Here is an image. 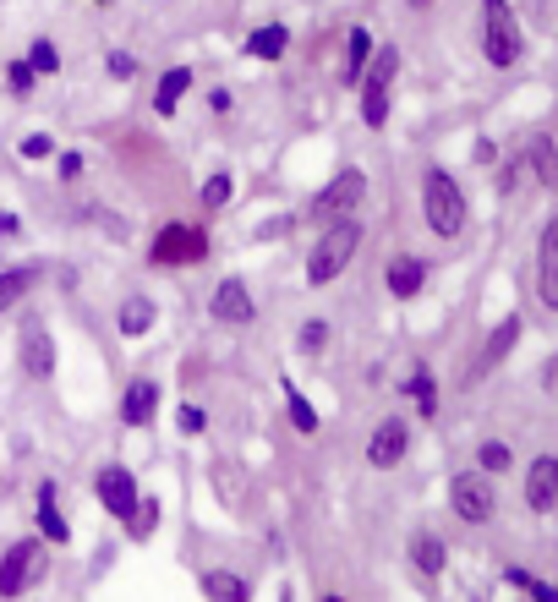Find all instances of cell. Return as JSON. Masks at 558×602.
I'll use <instances>...</instances> for the list:
<instances>
[{
    "instance_id": "obj_1",
    "label": "cell",
    "mask_w": 558,
    "mask_h": 602,
    "mask_svg": "<svg viewBox=\"0 0 558 602\" xmlns=\"http://www.w3.org/2000/svg\"><path fill=\"white\" fill-rule=\"evenodd\" d=\"M367 230L362 219H334V225H323V236L307 247V291H323V285H334L345 269L356 263V252H362Z\"/></svg>"
},
{
    "instance_id": "obj_2",
    "label": "cell",
    "mask_w": 558,
    "mask_h": 602,
    "mask_svg": "<svg viewBox=\"0 0 558 602\" xmlns=\"http://www.w3.org/2000/svg\"><path fill=\"white\" fill-rule=\"evenodd\" d=\"M422 219H427V230H433L438 241H455L465 230L471 208H465V192H460L455 170H444V165L422 170Z\"/></svg>"
},
{
    "instance_id": "obj_3",
    "label": "cell",
    "mask_w": 558,
    "mask_h": 602,
    "mask_svg": "<svg viewBox=\"0 0 558 602\" xmlns=\"http://www.w3.org/2000/svg\"><path fill=\"white\" fill-rule=\"evenodd\" d=\"M394 77H400V50L394 44H378L362 72V83H356V94H362V126L367 132H383L389 126V99H394Z\"/></svg>"
},
{
    "instance_id": "obj_4",
    "label": "cell",
    "mask_w": 558,
    "mask_h": 602,
    "mask_svg": "<svg viewBox=\"0 0 558 602\" xmlns=\"http://www.w3.org/2000/svg\"><path fill=\"white\" fill-rule=\"evenodd\" d=\"M482 55L498 72L520 66V55H526V39H520V22L509 11V0H482Z\"/></svg>"
},
{
    "instance_id": "obj_5",
    "label": "cell",
    "mask_w": 558,
    "mask_h": 602,
    "mask_svg": "<svg viewBox=\"0 0 558 602\" xmlns=\"http://www.w3.org/2000/svg\"><path fill=\"white\" fill-rule=\"evenodd\" d=\"M362 198H367V170L345 165L323 192H312V203H307V214H301V219H307V225H334V219H351L356 208H362Z\"/></svg>"
},
{
    "instance_id": "obj_6",
    "label": "cell",
    "mask_w": 558,
    "mask_h": 602,
    "mask_svg": "<svg viewBox=\"0 0 558 602\" xmlns=\"http://www.w3.org/2000/svg\"><path fill=\"white\" fill-rule=\"evenodd\" d=\"M44 537H22V542H11L6 553H0V597L6 602H17L22 592H33V586L44 581Z\"/></svg>"
},
{
    "instance_id": "obj_7",
    "label": "cell",
    "mask_w": 558,
    "mask_h": 602,
    "mask_svg": "<svg viewBox=\"0 0 558 602\" xmlns=\"http://www.w3.org/2000/svg\"><path fill=\"white\" fill-rule=\"evenodd\" d=\"M449 509L465 520V526H487V520L498 515V488H493V477L487 471H455L449 477Z\"/></svg>"
},
{
    "instance_id": "obj_8",
    "label": "cell",
    "mask_w": 558,
    "mask_h": 602,
    "mask_svg": "<svg viewBox=\"0 0 558 602\" xmlns=\"http://www.w3.org/2000/svg\"><path fill=\"white\" fill-rule=\"evenodd\" d=\"M203 258H208V230L203 225H176V219H170L154 236V247H148V263H154V269H186V263H203Z\"/></svg>"
},
{
    "instance_id": "obj_9",
    "label": "cell",
    "mask_w": 558,
    "mask_h": 602,
    "mask_svg": "<svg viewBox=\"0 0 558 602\" xmlns=\"http://www.w3.org/2000/svg\"><path fill=\"white\" fill-rule=\"evenodd\" d=\"M55 334H50V323L44 318H28L22 323V334H17V367L33 378V384H44V378H55Z\"/></svg>"
},
{
    "instance_id": "obj_10",
    "label": "cell",
    "mask_w": 558,
    "mask_h": 602,
    "mask_svg": "<svg viewBox=\"0 0 558 602\" xmlns=\"http://www.w3.org/2000/svg\"><path fill=\"white\" fill-rule=\"evenodd\" d=\"M93 499H99V509L110 520H126L137 509V499H143V488H137V477L126 466H99L93 471Z\"/></svg>"
},
{
    "instance_id": "obj_11",
    "label": "cell",
    "mask_w": 558,
    "mask_h": 602,
    "mask_svg": "<svg viewBox=\"0 0 558 602\" xmlns=\"http://www.w3.org/2000/svg\"><path fill=\"white\" fill-rule=\"evenodd\" d=\"M405 455H411V422H405V416H383V422L367 433V466L372 471H394Z\"/></svg>"
},
{
    "instance_id": "obj_12",
    "label": "cell",
    "mask_w": 558,
    "mask_h": 602,
    "mask_svg": "<svg viewBox=\"0 0 558 602\" xmlns=\"http://www.w3.org/2000/svg\"><path fill=\"white\" fill-rule=\"evenodd\" d=\"M208 318L225 323V329H247V323H258V301H252L247 280H236V274L219 280L214 296H208Z\"/></svg>"
},
{
    "instance_id": "obj_13",
    "label": "cell",
    "mask_w": 558,
    "mask_h": 602,
    "mask_svg": "<svg viewBox=\"0 0 558 602\" xmlns=\"http://www.w3.org/2000/svg\"><path fill=\"white\" fill-rule=\"evenodd\" d=\"M520 329H526V323H520V312L498 318V323H493V334L482 340V351H476V362H471V373H465V384H482V378L493 373L498 362H509V351L520 345Z\"/></svg>"
},
{
    "instance_id": "obj_14",
    "label": "cell",
    "mask_w": 558,
    "mask_h": 602,
    "mask_svg": "<svg viewBox=\"0 0 558 602\" xmlns=\"http://www.w3.org/2000/svg\"><path fill=\"white\" fill-rule=\"evenodd\" d=\"M520 493H526L531 515H553V509H558V455H537V460H531Z\"/></svg>"
},
{
    "instance_id": "obj_15",
    "label": "cell",
    "mask_w": 558,
    "mask_h": 602,
    "mask_svg": "<svg viewBox=\"0 0 558 602\" xmlns=\"http://www.w3.org/2000/svg\"><path fill=\"white\" fill-rule=\"evenodd\" d=\"M537 301L548 312H558V214L537 236Z\"/></svg>"
},
{
    "instance_id": "obj_16",
    "label": "cell",
    "mask_w": 558,
    "mask_h": 602,
    "mask_svg": "<svg viewBox=\"0 0 558 602\" xmlns=\"http://www.w3.org/2000/svg\"><path fill=\"white\" fill-rule=\"evenodd\" d=\"M383 285H389L394 301H416L427 285V263L416 258V252H394L389 263H383Z\"/></svg>"
},
{
    "instance_id": "obj_17",
    "label": "cell",
    "mask_w": 558,
    "mask_h": 602,
    "mask_svg": "<svg viewBox=\"0 0 558 602\" xmlns=\"http://www.w3.org/2000/svg\"><path fill=\"white\" fill-rule=\"evenodd\" d=\"M159 400H165V395H159L154 378H132V384L121 389V422L126 427H148L159 416Z\"/></svg>"
},
{
    "instance_id": "obj_18",
    "label": "cell",
    "mask_w": 558,
    "mask_h": 602,
    "mask_svg": "<svg viewBox=\"0 0 558 602\" xmlns=\"http://www.w3.org/2000/svg\"><path fill=\"white\" fill-rule=\"evenodd\" d=\"M154 323H159V307H154V296H143V291L126 296L121 312H115V334H121V340H143Z\"/></svg>"
},
{
    "instance_id": "obj_19",
    "label": "cell",
    "mask_w": 558,
    "mask_h": 602,
    "mask_svg": "<svg viewBox=\"0 0 558 602\" xmlns=\"http://www.w3.org/2000/svg\"><path fill=\"white\" fill-rule=\"evenodd\" d=\"M39 537L50 542V548H66V542H72V526H66V515H61V504H55V482L44 477L39 482Z\"/></svg>"
},
{
    "instance_id": "obj_20",
    "label": "cell",
    "mask_w": 558,
    "mask_h": 602,
    "mask_svg": "<svg viewBox=\"0 0 558 602\" xmlns=\"http://www.w3.org/2000/svg\"><path fill=\"white\" fill-rule=\"evenodd\" d=\"M372 50H378V44H372V33L362 28V22H356V28L345 33V61H340V88H356V83H362V72H367Z\"/></svg>"
},
{
    "instance_id": "obj_21",
    "label": "cell",
    "mask_w": 558,
    "mask_h": 602,
    "mask_svg": "<svg viewBox=\"0 0 558 602\" xmlns=\"http://www.w3.org/2000/svg\"><path fill=\"white\" fill-rule=\"evenodd\" d=\"M39 280H44V263H11V269H0V318H6Z\"/></svg>"
},
{
    "instance_id": "obj_22",
    "label": "cell",
    "mask_w": 558,
    "mask_h": 602,
    "mask_svg": "<svg viewBox=\"0 0 558 602\" xmlns=\"http://www.w3.org/2000/svg\"><path fill=\"white\" fill-rule=\"evenodd\" d=\"M520 165H526L531 176L542 181V187L558 192V137H531L526 154H520Z\"/></svg>"
},
{
    "instance_id": "obj_23",
    "label": "cell",
    "mask_w": 558,
    "mask_h": 602,
    "mask_svg": "<svg viewBox=\"0 0 558 602\" xmlns=\"http://www.w3.org/2000/svg\"><path fill=\"white\" fill-rule=\"evenodd\" d=\"M186 88H192V66H170V72L154 83V115H165V121H170V115L181 110Z\"/></svg>"
},
{
    "instance_id": "obj_24",
    "label": "cell",
    "mask_w": 558,
    "mask_h": 602,
    "mask_svg": "<svg viewBox=\"0 0 558 602\" xmlns=\"http://www.w3.org/2000/svg\"><path fill=\"white\" fill-rule=\"evenodd\" d=\"M285 50H290V28H285V22H263V28L247 33V55H252V61H285Z\"/></svg>"
},
{
    "instance_id": "obj_25",
    "label": "cell",
    "mask_w": 558,
    "mask_h": 602,
    "mask_svg": "<svg viewBox=\"0 0 558 602\" xmlns=\"http://www.w3.org/2000/svg\"><path fill=\"white\" fill-rule=\"evenodd\" d=\"M208 482H214V493H225V509H241L247 504V471L236 466V460H214V466H208Z\"/></svg>"
},
{
    "instance_id": "obj_26",
    "label": "cell",
    "mask_w": 558,
    "mask_h": 602,
    "mask_svg": "<svg viewBox=\"0 0 558 602\" xmlns=\"http://www.w3.org/2000/svg\"><path fill=\"white\" fill-rule=\"evenodd\" d=\"M411 564L427 575V581H438V575H444V564H449L444 537H433V531H416V537H411Z\"/></svg>"
},
{
    "instance_id": "obj_27",
    "label": "cell",
    "mask_w": 558,
    "mask_h": 602,
    "mask_svg": "<svg viewBox=\"0 0 558 602\" xmlns=\"http://www.w3.org/2000/svg\"><path fill=\"white\" fill-rule=\"evenodd\" d=\"M197 586H203V597H208V602H252L247 575H236V570H208Z\"/></svg>"
},
{
    "instance_id": "obj_28",
    "label": "cell",
    "mask_w": 558,
    "mask_h": 602,
    "mask_svg": "<svg viewBox=\"0 0 558 602\" xmlns=\"http://www.w3.org/2000/svg\"><path fill=\"white\" fill-rule=\"evenodd\" d=\"M400 389L416 400V416H422V422H433V416H438V384H433V373H427L422 362L411 367V378H405Z\"/></svg>"
},
{
    "instance_id": "obj_29",
    "label": "cell",
    "mask_w": 558,
    "mask_h": 602,
    "mask_svg": "<svg viewBox=\"0 0 558 602\" xmlns=\"http://www.w3.org/2000/svg\"><path fill=\"white\" fill-rule=\"evenodd\" d=\"M285 405H290V427H296V433H318V427H323V416H318V405H312L307 395H301V389L296 384H290V378H285Z\"/></svg>"
},
{
    "instance_id": "obj_30",
    "label": "cell",
    "mask_w": 558,
    "mask_h": 602,
    "mask_svg": "<svg viewBox=\"0 0 558 602\" xmlns=\"http://www.w3.org/2000/svg\"><path fill=\"white\" fill-rule=\"evenodd\" d=\"M509 466H515V449H509L504 438H482V444H476V471H487V477H504Z\"/></svg>"
},
{
    "instance_id": "obj_31",
    "label": "cell",
    "mask_w": 558,
    "mask_h": 602,
    "mask_svg": "<svg viewBox=\"0 0 558 602\" xmlns=\"http://www.w3.org/2000/svg\"><path fill=\"white\" fill-rule=\"evenodd\" d=\"M230 192H236V176H230V170H214V176L197 187V203H203L208 214H219V208H230Z\"/></svg>"
},
{
    "instance_id": "obj_32",
    "label": "cell",
    "mask_w": 558,
    "mask_h": 602,
    "mask_svg": "<svg viewBox=\"0 0 558 602\" xmlns=\"http://www.w3.org/2000/svg\"><path fill=\"white\" fill-rule=\"evenodd\" d=\"M504 581H509V586H520V592H526L531 602H558V586H553V581H542V575H531V570H520V564H509Z\"/></svg>"
},
{
    "instance_id": "obj_33",
    "label": "cell",
    "mask_w": 558,
    "mask_h": 602,
    "mask_svg": "<svg viewBox=\"0 0 558 602\" xmlns=\"http://www.w3.org/2000/svg\"><path fill=\"white\" fill-rule=\"evenodd\" d=\"M121 526H126V537L148 542V537H154V526H159V499H148V493H143V499H137V509L121 520Z\"/></svg>"
},
{
    "instance_id": "obj_34",
    "label": "cell",
    "mask_w": 558,
    "mask_h": 602,
    "mask_svg": "<svg viewBox=\"0 0 558 602\" xmlns=\"http://www.w3.org/2000/svg\"><path fill=\"white\" fill-rule=\"evenodd\" d=\"M22 61H28V66H33V72H39V77H55V72H61V50H55L50 39H33Z\"/></svg>"
},
{
    "instance_id": "obj_35",
    "label": "cell",
    "mask_w": 558,
    "mask_h": 602,
    "mask_svg": "<svg viewBox=\"0 0 558 602\" xmlns=\"http://www.w3.org/2000/svg\"><path fill=\"white\" fill-rule=\"evenodd\" d=\"M33 83H39V72H33L28 61H6V94L11 99H28Z\"/></svg>"
},
{
    "instance_id": "obj_36",
    "label": "cell",
    "mask_w": 558,
    "mask_h": 602,
    "mask_svg": "<svg viewBox=\"0 0 558 602\" xmlns=\"http://www.w3.org/2000/svg\"><path fill=\"white\" fill-rule=\"evenodd\" d=\"M137 66H143V61H137L132 50H110V55H104V77H110V83H132Z\"/></svg>"
},
{
    "instance_id": "obj_37",
    "label": "cell",
    "mask_w": 558,
    "mask_h": 602,
    "mask_svg": "<svg viewBox=\"0 0 558 602\" xmlns=\"http://www.w3.org/2000/svg\"><path fill=\"white\" fill-rule=\"evenodd\" d=\"M296 345H301V356H318L323 345H329V323L307 318V323H301V334H296Z\"/></svg>"
},
{
    "instance_id": "obj_38",
    "label": "cell",
    "mask_w": 558,
    "mask_h": 602,
    "mask_svg": "<svg viewBox=\"0 0 558 602\" xmlns=\"http://www.w3.org/2000/svg\"><path fill=\"white\" fill-rule=\"evenodd\" d=\"M17 154L28 159V165H39V159H50V154H55V137H50V132H28V137L17 143Z\"/></svg>"
},
{
    "instance_id": "obj_39",
    "label": "cell",
    "mask_w": 558,
    "mask_h": 602,
    "mask_svg": "<svg viewBox=\"0 0 558 602\" xmlns=\"http://www.w3.org/2000/svg\"><path fill=\"white\" fill-rule=\"evenodd\" d=\"M176 427H181L186 438H203V433H208V411H203V405H181V411H176Z\"/></svg>"
},
{
    "instance_id": "obj_40",
    "label": "cell",
    "mask_w": 558,
    "mask_h": 602,
    "mask_svg": "<svg viewBox=\"0 0 558 602\" xmlns=\"http://www.w3.org/2000/svg\"><path fill=\"white\" fill-rule=\"evenodd\" d=\"M55 154H61V159H55V176H61V181L83 176V154H77V148H55Z\"/></svg>"
},
{
    "instance_id": "obj_41",
    "label": "cell",
    "mask_w": 558,
    "mask_h": 602,
    "mask_svg": "<svg viewBox=\"0 0 558 602\" xmlns=\"http://www.w3.org/2000/svg\"><path fill=\"white\" fill-rule=\"evenodd\" d=\"M471 159H476V165H498V143H493V137H476Z\"/></svg>"
},
{
    "instance_id": "obj_42",
    "label": "cell",
    "mask_w": 558,
    "mask_h": 602,
    "mask_svg": "<svg viewBox=\"0 0 558 602\" xmlns=\"http://www.w3.org/2000/svg\"><path fill=\"white\" fill-rule=\"evenodd\" d=\"M515 181H520V154L509 159L504 170H498V192H515Z\"/></svg>"
},
{
    "instance_id": "obj_43",
    "label": "cell",
    "mask_w": 558,
    "mask_h": 602,
    "mask_svg": "<svg viewBox=\"0 0 558 602\" xmlns=\"http://www.w3.org/2000/svg\"><path fill=\"white\" fill-rule=\"evenodd\" d=\"M230 104H236V99H230V88H214V94H208V110H214V115H230Z\"/></svg>"
},
{
    "instance_id": "obj_44",
    "label": "cell",
    "mask_w": 558,
    "mask_h": 602,
    "mask_svg": "<svg viewBox=\"0 0 558 602\" xmlns=\"http://www.w3.org/2000/svg\"><path fill=\"white\" fill-rule=\"evenodd\" d=\"M0 236H6V241H17V236H22V219H17V214H6V208H0Z\"/></svg>"
},
{
    "instance_id": "obj_45",
    "label": "cell",
    "mask_w": 558,
    "mask_h": 602,
    "mask_svg": "<svg viewBox=\"0 0 558 602\" xmlns=\"http://www.w3.org/2000/svg\"><path fill=\"white\" fill-rule=\"evenodd\" d=\"M411 6H416V11H422V6H433V0H411Z\"/></svg>"
},
{
    "instance_id": "obj_46",
    "label": "cell",
    "mask_w": 558,
    "mask_h": 602,
    "mask_svg": "<svg viewBox=\"0 0 558 602\" xmlns=\"http://www.w3.org/2000/svg\"><path fill=\"white\" fill-rule=\"evenodd\" d=\"M323 602H345V597H323Z\"/></svg>"
}]
</instances>
